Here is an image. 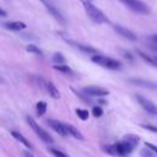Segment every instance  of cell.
<instances>
[{"mask_svg":"<svg viewBox=\"0 0 157 157\" xmlns=\"http://www.w3.org/2000/svg\"><path fill=\"white\" fill-rule=\"evenodd\" d=\"M140 141V137L137 135L134 134H128L124 136V139L121 141H118L113 145H108L104 146V151L109 155L113 156H119V157H125L128 155H130L132 152V150L137 146Z\"/></svg>","mask_w":157,"mask_h":157,"instance_id":"6da1fadb","label":"cell"},{"mask_svg":"<svg viewBox=\"0 0 157 157\" xmlns=\"http://www.w3.org/2000/svg\"><path fill=\"white\" fill-rule=\"evenodd\" d=\"M81 1H82V5H83V7H85V10H86V12H87V15H88V17H90L94 23L101 25V23H107V22H109L108 17L103 13V11L99 10L97 6H94L90 0H81Z\"/></svg>","mask_w":157,"mask_h":157,"instance_id":"7a4b0ae2","label":"cell"},{"mask_svg":"<svg viewBox=\"0 0 157 157\" xmlns=\"http://www.w3.org/2000/svg\"><path fill=\"white\" fill-rule=\"evenodd\" d=\"M92 61L98 64L99 66H103V67L110 69V70H118L121 67V64L118 60L109 58V56H105V55H102V54H94L92 56Z\"/></svg>","mask_w":157,"mask_h":157,"instance_id":"3957f363","label":"cell"},{"mask_svg":"<svg viewBox=\"0 0 157 157\" xmlns=\"http://www.w3.org/2000/svg\"><path fill=\"white\" fill-rule=\"evenodd\" d=\"M26 120H27V123H28V125L32 128V130L36 132V135L43 141V142H45V144H53L54 142V140H53V137L49 135V132H47L32 117H27L26 118Z\"/></svg>","mask_w":157,"mask_h":157,"instance_id":"277c9868","label":"cell"},{"mask_svg":"<svg viewBox=\"0 0 157 157\" xmlns=\"http://www.w3.org/2000/svg\"><path fill=\"white\" fill-rule=\"evenodd\" d=\"M121 1L126 7H129L131 11L140 13V15H147L150 13V9L146 4H144L140 0H119Z\"/></svg>","mask_w":157,"mask_h":157,"instance_id":"5b68a950","label":"cell"},{"mask_svg":"<svg viewBox=\"0 0 157 157\" xmlns=\"http://www.w3.org/2000/svg\"><path fill=\"white\" fill-rule=\"evenodd\" d=\"M82 92L87 96H92V97H102V96H107L109 94V91L99 87V86H87L82 88Z\"/></svg>","mask_w":157,"mask_h":157,"instance_id":"8992f818","label":"cell"},{"mask_svg":"<svg viewBox=\"0 0 157 157\" xmlns=\"http://www.w3.org/2000/svg\"><path fill=\"white\" fill-rule=\"evenodd\" d=\"M136 101L139 102V104H140L147 113H150V114H152V115H157V105H156L153 102L148 101L147 98H145V97H142V96H136Z\"/></svg>","mask_w":157,"mask_h":157,"instance_id":"52a82bcc","label":"cell"},{"mask_svg":"<svg viewBox=\"0 0 157 157\" xmlns=\"http://www.w3.org/2000/svg\"><path fill=\"white\" fill-rule=\"evenodd\" d=\"M113 28H114V31H115L118 34H120L121 37H124V38H126V39H129V40H136V36H135L130 29H128V28H125V27H123V26H120V25H113Z\"/></svg>","mask_w":157,"mask_h":157,"instance_id":"ba28073f","label":"cell"},{"mask_svg":"<svg viewBox=\"0 0 157 157\" xmlns=\"http://www.w3.org/2000/svg\"><path fill=\"white\" fill-rule=\"evenodd\" d=\"M48 124L52 126L53 130H55L59 135L61 136H66V130H65V126H64V123L59 121V120H55V119H49L48 120Z\"/></svg>","mask_w":157,"mask_h":157,"instance_id":"9c48e42d","label":"cell"},{"mask_svg":"<svg viewBox=\"0 0 157 157\" xmlns=\"http://www.w3.org/2000/svg\"><path fill=\"white\" fill-rule=\"evenodd\" d=\"M2 26L6 29H10V31H21V29H25L26 28V23L25 22H21V21L5 22V23H2Z\"/></svg>","mask_w":157,"mask_h":157,"instance_id":"30bf717a","label":"cell"},{"mask_svg":"<svg viewBox=\"0 0 157 157\" xmlns=\"http://www.w3.org/2000/svg\"><path fill=\"white\" fill-rule=\"evenodd\" d=\"M40 1L45 5V7L49 10V12H50V13H52V15H53V16H54L59 22H61V23H64V22H65L64 17H63V16H61V13L55 9V6H53V5H52L49 1H47V0H40Z\"/></svg>","mask_w":157,"mask_h":157,"instance_id":"8fae6325","label":"cell"},{"mask_svg":"<svg viewBox=\"0 0 157 157\" xmlns=\"http://www.w3.org/2000/svg\"><path fill=\"white\" fill-rule=\"evenodd\" d=\"M44 90L49 93L50 97H53L54 99H58L60 97V93H59V90L55 87V85L50 81H45V85H44Z\"/></svg>","mask_w":157,"mask_h":157,"instance_id":"7c38bea8","label":"cell"},{"mask_svg":"<svg viewBox=\"0 0 157 157\" xmlns=\"http://www.w3.org/2000/svg\"><path fill=\"white\" fill-rule=\"evenodd\" d=\"M130 82H131V83H134V85L141 86V87L150 88V90H153V88H156V90H157V83L151 82V81H146V80H141V78H130Z\"/></svg>","mask_w":157,"mask_h":157,"instance_id":"4fadbf2b","label":"cell"},{"mask_svg":"<svg viewBox=\"0 0 157 157\" xmlns=\"http://www.w3.org/2000/svg\"><path fill=\"white\" fill-rule=\"evenodd\" d=\"M11 135H12L17 141H20L25 147H27L28 150H32V148H33L32 144H31V142H29V141H28L21 132H18V131H16V130H12V131H11Z\"/></svg>","mask_w":157,"mask_h":157,"instance_id":"5bb4252c","label":"cell"},{"mask_svg":"<svg viewBox=\"0 0 157 157\" xmlns=\"http://www.w3.org/2000/svg\"><path fill=\"white\" fill-rule=\"evenodd\" d=\"M64 126H65V130H66V134L67 135H71V136H74L75 139H78V140H83L82 134L75 126H72L70 124H65V123H64Z\"/></svg>","mask_w":157,"mask_h":157,"instance_id":"9a60e30c","label":"cell"},{"mask_svg":"<svg viewBox=\"0 0 157 157\" xmlns=\"http://www.w3.org/2000/svg\"><path fill=\"white\" fill-rule=\"evenodd\" d=\"M71 43H72V45H74V47H76L77 49H80V50H81V52H83V53H87V54H98V52H97L94 48L90 47V45L81 44V43H74V42H71Z\"/></svg>","mask_w":157,"mask_h":157,"instance_id":"2e32d148","label":"cell"},{"mask_svg":"<svg viewBox=\"0 0 157 157\" xmlns=\"http://www.w3.org/2000/svg\"><path fill=\"white\" fill-rule=\"evenodd\" d=\"M137 54L140 55V58H142V59H144L145 61H147L150 65L156 66V58H152V56H150V55H147V54L142 53L141 50H137Z\"/></svg>","mask_w":157,"mask_h":157,"instance_id":"e0dca14e","label":"cell"},{"mask_svg":"<svg viewBox=\"0 0 157 157\" xmlns=\"http://www.w3.org/2000/svg\"><path fill=\"white\" fill-rule=\"evenodd\" d=\"M65 58H64V55L63 54H60V53H55L54 55H53V63L55 64V65H61V64H65Z\"/></svg>","mask_w":157,"mask_h":157,"instance_id":"ac0fdd59","label":"cell"},{"mask_svg":"<svg viewBox=\"0 0 157 157\" xmlns=\"http://www.w3.org/2000/svg\"><path fill=\"white\" fill-rule=\"evenodd\" d=\"M36 110H37V114L38 115H43L45 113V110H47V103L43 102V101L38 102L37 105H36Z\"/></svg>","mask_w":157,"mask_h":157,"instance_id":"d6986e66","label":"cell"},{"mask_svg":"<svg viewBox=\"0 0 157 157\" xmlns=\"http://www.w3.org/2000/svg\"><path fill=\"white\" fill-rule=\"evenodd\" d=\"M54 69L63 72V74H72V70L66 65V64H61V65H54Z\"/></svg>","mask_w":157,"mask_h":157,"instance_id":"ffe728a7","label":"cell"},{"mask_svg":"<svg viewBox=\"0 0 157 157\" xmlns=\"http://www.w3.org/2000/svg\"><path fill=\"white\" fill-rule=\"evenodd\" d=\"M26 50L29 52V53H32V54H36V55H43L42 54V50L37 45H34V44H28L26 47Z\"/></svg>","mask_w":157,"mask_h":157,"instance_id":"44dd1931","label":"cell"},{"mask_svg":"<svg viewBox=\"0 0 157 157\" xmlns=\"http://www.w3.org/2000/svg\"><path fill=\"white\" fill-rule=\"evenodd\" d=\"M49 152H50L54 157H69L65 152H63V151H60V150H58V148H54V147H50V148H49Z\"/></svg>","mask_w":157,"mask_h":157,"instance_id":"7402d4cb","label":"cell"},{"mask_svg":"<svg viewBox=\"0 0 157 157\" xmlns=\"http://www.w3.org/2000/svg\"><path fill=\"white\" fill-rule=\"evenodd\" d=\"M76 114H77V117H78L81 120H86V119L88 118V110H86V109L77 108V109H76Z\"/></svg>","mask_w":157,"mask_h":157,"instance_id":"603a6c76","label":"cell"},{"mask_svg":"<svg viewBox=\"0 0 157 157\" xmlns=\"http://www.w3.org/2000/svg\"><path fill=\"white\" fill-rule=\"evenodd\" d=\"M92 114H93V117L98 118V117H101V115L103 114V109H102L101 107H98V105H94V107L92 108Z\"/></svg>","mask_w":157,"mask_h":157,"instance_id":"cb8c5ba5","label":"cell"},{"mask_svg":"<svg viewBox=\"0 0 157 157\" xmlns=\"http://www.w3.org/2000/svg\"><path fill=\"white\" fill-rule=\"evenodd\" d=\"M142 129H146V130H148V131H152V132H156L157 134V126H155V125H148V124H141L140 125Z\"/></svg>","mask_w":157,"mask_h":157,"instance_id":"d4e9b609","label":"cell"},{"mask_svg":"<svg viewBox=\"0 0 157 157\" xmlns=\"http://www.w3.org/2000/svg\"><path fill=\"white\" fill-rule=\"evenodd\" d=\"M145 146H146L147 148H150L152 152H155V153L157 155V146H156V145H152L151 142H145Z\"/></svg>","mask_w":157,"mask_h":157,"instance_id":"484cf974","label":"cell"},{"mask_svg":"<svg viewBox=\"0 0 157 157\" xmlns=\"http://www.w3.org/2000/svg\"><path fill=\"white\" fill-rule=\"evenodd\" d=\"M141 157H153V152L147 151V150H142L141 151Z\"/></svg>","mask_w":157,"mask_h":157,"instance_id":"4316f807","label":"cell"},{"mask_svg":"<svg viewBox=\"0 0 157 157\" xmlns=\"http://www.w3.org/2000/svg\"><path fill=\"white\" fill-rule=\"evenodd\" d=\"M151 39L153 40V43L156 44V47H157V34H153L152 37H151Z\"/></svg>","mask_w":157,"mask_h":157,"instance_id":"83f0119b","label":"cell"},{"mask_svg":"<svg viewBox=\"0 0 157 157\" xmlns=\"http://www.w3.org/2000/svg\"><path fill=\"white\" fill-rule=\"evenodd\" d=\"M0 16H6V11L0 7Z\"/></svg>","mask_w":157,"mask_h":157,"instance_id":"f1b7e54d","label":"cell"},{"mask_svg":"<svg viewBox=\"0 0 157 157\" xmlns=\"http://www.w3.org/2000/svg\"><path fill=\"white\" fill-rule=\"evenodd\" d=\"M25 156H26V157H34L31 152H25Z\"/></svg>","mask_w":157,"mask_h":157,"instance_id":"f546056e","label":"cell"},{"mask_svg":"<svg viewBox=\"0 0 157 157\" xmlns=\"http://www.w3.org/2000/svg\"><path fill=\"white\" fill-rule=\"evenodd\" d=\"M156 67H157V58H156Z\"/></svg>","mask_w":157,"mask_h":157,"instance_id":"4dcf8cb0","label":"cell"},{"mask_svg":"<svg viewBox=\"0 0 157 157\" xmlns=\"http://www.w3.org/2000/svg\"><path fill=\"white\" fill-rule=\"evenodd\" d=\"M90 1H91V0H90Z\"/></svg>","mask_w":157,"mask_h":157,"instance_id":"1f68e13d","label":"cell"}]
</instances>
